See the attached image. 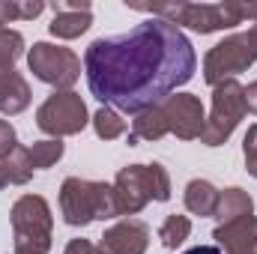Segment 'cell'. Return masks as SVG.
<instances>
[{
  "mask_svg": "<svg viewBox=\"0 0 257 254\" xmlns=\"http://www.w3.org/2000/svg\"><path fill=\"white\" fill-rule=\"evenodd\" d=\"M24 54V36L6 24H0V69H15Z\"/></svg>",
  "mask_w": 257,
  "mask_h": 254,
  "instance_id": "7402d4cb",
  "label": "cell"
},
{
  "mask_svg": "<svg viewBox=\"0 0 257 254\" xmlns=\"http://www.w3.org/2000/svg\"><path fill=\"white\" fill-rule=\"evenodd\" d=\"M9 186V180H6V171H3V165H0V191Z\"/></svg>",
  "mask_w": 257,
  "mask_h": 254,
  "instance_id": "83f0119b",
  "label": "cell"
},
{
  "mask_svg": "<svg viewBox=\"0 0 257 254\" xmlns=\"http://www.w3.org/2000/svg\"><path fill=\"white\" fill-rule=\"evenodd\" d=\"M189 233H192V218L189 215H177V212L168 215L162 221V227H159V239H162V245L168 251H177L189 239Z\"/></svg>",
  "mask_w": 257,
  "mask_h": 254,
  "instance_id": "e0dca14e",
  "label": "cell"
},
{
  "mask_svg": "<svg viewBox=\"0 0 257 254\" xmlns=\"http://www.w3.org/2000/svg\"><path fill=\"white\" fill-rule=\"evenodd\" d=\"M90 24H93L90 12H69V9H57L54 6V18H51L48 30L57 39H78L81 33L90 30Z\"/></svg>",
  "mask_w": 257,
  "mask_h": 254,
  "instance_id": "2e32d148",
  "label": "cell"
},
{
  "mask_svg": "<svg viewBox=\"0 0 257 254\" xmlns=\"http://www.w3.org/2000/svg\"><path fill=\"white\" fill-rule=\"evenodd\" d=\"M206 126V114L203 105L194 93H171L165 102L141 111L132 120V135H128V147H135L138 141H159L165 135H177L180 141H197Z\"/></svg>",
  "mask_w": 257,
  "mask_h": 254,
  "instance_id": "7a4b0ae2",
  "label": "cell"
},
{
  "mask_svg": "<svg viewBox=\"0 0 257 254\" xmlns=\"http://www.w3.org/2000/svg\"><path fill=\"white\" fill-rule=\"evenodd\" d=\"M30 99H33V93H30V84L24 81V75L15 69H0V114L15 117V114L27 111Z\"/></svg>",
  "mask_w": 257,
  "mask_h": 254,
  "instance_id": "4fadbf2b",
  "label": "cell"
},
{
  "mask_svg": "<svg viewBox=\"0 0 257 254\" xmlns=\"http://www.w3.org/2000/svg\"><path fill=\"white\" fill-rule=\"evenodd\" d=\"M251 177H257V168H254V171H251Z\"/></svg>",
  "mask_w": 257,
  "mask_h": 254,
  "instance_id": "f1b7e54d",
  "label": "cell"
},
{
  "mask_svg": "<svg viewBox=\"0 0 257 254\" xmlns=\"http://www.w3.org/2000/svg\"><path fill=\"white\" fill-rule=\"evenodd\" d=\"M183 200H186V209H189L192 215L206 218V215H215V206H218V189H215L209 180H192V183L186 186Z\"/></svg>",
  "mask_w": 257,
  "mask_h": 254,
  "instance_id": "9a60e30c",
  "label": "cell"
},
{
  "mask_svg": "<svg viewBox=\"0 0 257 254\" xmlns=\"http://www.w3.org/2000/svg\"><path fill=\"white\" fill-rule=\"evenodd\" d=\"M194 69L197 54L189 36L162 18H147L120 36H102L84 51L90 93L117 114L135 117L189 84Z\"/></svg>",
  "mask_w": 257,
  "mask_h": 254,
  "instance_id": "6da1fadb",
  "label": "cell"
},
{
  "mask_svg": "<svg viewBox=\"0 0 257 254\" xmlns=\"http://www.w3.org/2000/svg\"><path fill=\"white\" fill-rule=\"evenodd\" d=\"M0 165H3V171H6L9 186H24V183H30V177H33L30 153H27V147H21V144L12 150V156H9V159H3Z\"/></svg>",
  "mask_w": 257,
  "mask_h": 254,
  "instance_id": "ac0fdd59",
  "label": "cell"
},
{
  "mask_svg": "<svg viewBox=\"0 0 257 254\" xmlns=\"http://www.w3.org/2000/svg\"><path fill=\"white\" fill-rule=\"evenodd\" d=\"M242 153H245V171L251 174L257 168V123L245 132V141H242Z\"/></svg>",
  "mask_w": 257,
  "mask_h": 254,
  "instance_id": "cb8c5ba5",
  "label": "cell"
},
{
  "mask_svg": "<svg viewBox=\"0 0 257 254\" xmlns=\"http://www.w3.org/2000/svg\"><path fill=\"white\" fill-rule=\"evenodd\" d=\"M27 66L42 84L54 90H72L81 78V57L66 45L36 42L27 54Z\"/></svg>",
  "mask_w": 257,
  "mask_h": 254,
  "instance_id": "30bf717a",
  "label": "cell"
},
{
  "mask_svg": "<svg viewBox=\"0 0 257 254\" xmlns=\"http://www.w3.org/2000/svg\"><path fill=\"white\" fill-rule=\"evenodd\" d=\"M12 233H15V251L12 254H48L51 251V233H54V215L42 194H21L12 203L9 212Z\"/></svg>",
  "mask_w": 257,
  "mask_h": 254,
  "instance_id": "8992f818",
  "label": "cell"
},
{
  "mask_svg": "<svg viewBox=\"0 0 257 254\" xmlns=\"http://www.w3.org/2000/svg\"><path fill=\"white\" fill-rule=\"evenodd\" d=\"M212 239L224 254H257V215H242L236 221L218 224Z\"/></svg>",
  "mask_w": 257,
  "mask_h": 254,
  "instance_id": "7c38bea8",
  "label": "cell"
},
{
  "mask_svg": "<svg viewBox=\"0 0 257 254\" xmlns=\"http://www.w3.org/2000/svg\"><path fill=\"white\" fill-rule=\"evenodd\" d=\"M90 123L87 105L75 90H54L36 111V126L51 138H69L84 132Z\"/></svg>",
  "mask_w": 257,
  "mask_h": 254,
  "instance_id": "9c48e42d",
  "label": "cell"
},
{
  "mask_svg": "<svg viewBox=\"0 0 257 254\" xmlns=\"http://www.w3.org/2000/svg\"><path fill=\"white\" fill-rule=\"evenodd\" d=\"M242 215H254V200L251 194L239 186H230V189L218 191V206H215V218L218 224H227V221H236Z\"/></svg>",
  "mask_w": 257,
  "mask_h": 254,
  "instance_id": "5bb4252c",
  "label": "cell"
},
{
  "mask_svg": "<svg viewBox=\"0 0 257 254\" xmlns=\"http://www.w3.org/2000/svg\"><path fill=\"white\" fill-rule=\"evenodd\" d=\"M60 215L69 227H87L93 221L117 218L114 206V186L111 183H96V180H81L69 177L60 186Z\"/></svg>",
  "mask_w": 257,
  "mask_h": 254,
  "instance_id": "5b68a950",
  "label": "cell"
},
{
  "mask_svg": "<svg viewBox=\"0 0 257 254\" xmlns=\"http://www.w3.org/2000/svg\"><path fill=\"white\" fill-rule=\"evenodd\" d=\"M141 12H150L153 18H162L174 27H189L194 33L206 36L215 30L236 27L242 21H257V3L245 0H221V3H153V6H132Z\"/></svg>",
  "mask_w": 257,
  "mask_h": 254,
  "instance_id": "3957f363",
  "label": "cell"
},
{
  "mask_svg": "<svg viewBox=\"0 0 257 254\" xmlns=\"http://www.w3.org/2000/svg\"><path fill=\"white\" fill-rule=\"evenodd\" d=\"M93 129H96V138H102V141H117L120 135H126V120L114 111V108H108V105H102L96 114H93Z\"/></svg>",
  "mask_w": 257,
  "mask_h": 254,
  "instance_id": "d6986e66",
  "label": "cell"
},
{
  "mask_svg": "<svg viewBox=\"0 0 257 254\" xmlns=\"http://www.w3.org/2000/svg\"><path fill=\"white\" fill-rule=\"evenodd\" d=\"M45 12L42 0H0V24L9 21H27Z\"/></svg>",
  "mask_w": 257,
  "mask_h": 254,
  "instance_id": "44dd1931",
  "label": "cell"
},
{
  "mask_svg": "<svg viewBox=\"0 0 257 254\" xmlns=\"http://www.w3.org/2000/svg\"><path fill=\"white\" fill-rule=\"evenodd\" d=\"M251 63H257V21L245 33H233L206 51L203 81L209 87H218L221 81H230L233 75L245 72Z\"/></svg>",
  "mask_w": 257,
  "mask_h": 254,
  "instance_id": "52a82bcc",
  "label": "cell"
},
{
  "mask_svg": "<svg viewBox=\"0 0 257 254\" xmlns=\"http://www.w3.org/2000/svg\"><path fill=\"white\" fill-rule=\"evenodd\" d=\"M245 87L230 78V81H221L218 87H212V111L206 117V126L200 135V144L206 147H221L233 129L239 126V120L245 117Z\"/></svg>",
  "mask_w": 257,
  "mask_h": 254,
  "instance_id": "ba28073f",
  "label": "cell"
},
{
  "mask_svg": "<svg viewBox=\"0 0 257 254\" xmlns=\"http://www.w3.org/2000/svg\"><path fill=\"white\" fill-rule=\"evenodd\" d=\"M147 245H150V227L138 218H123L105 230L96 248L99 254H147Z\"/></svg>",
  "mask_w": 257,
  "mask_h": 254,
  "instance_id": "8fae6325",
  "label": "cell"
},
{
  "mask_svg": "<svg viewBox=\"0 0 257 254\" xmlns=\"http://www.w3.org/2000/svg\"><path fill=\"white\" fill-rule=\"evenodd\" d=\"M183 254H221V248L218 245H194V248H189Z\"/></svg>",
  "mask_w": 257,
  "mask_h": 254,
  "instance_id": "4316f807",
  "label": "cell"
},
{
  "mask_svg": "<svg viewBox=\"0 0 257 254\" xmlns=\"http://www.w3.org/2000/svg\"><path fill=\"white\" fill-rule=\"evenodd\" d=\"M63 254H99V248L90 242V239H69Z\"/></svg>",
  "mask_w": 257,
  "mask_h": 254,
  "instance_id": "d4e9b609",
  "label": "cell"
},
{
  "mask_svg": "<svg viewBox=\"0 0 257 254\" xmlns=\"http://www.w3.org/2000/svg\"><path fill=\"white\" fill-rule=\"evenodd\" d=\"M245 111L257 114V81H251V84L245 87Z\"/></svg>",
  "mask_w": 257,
  "mask_h": 254,
  "instance_id": "484cf974",
  "label": "cell"
},
{
  "mask_svg": "<svg viewBox=\"0 0 257 254\" xmlns=\"http://www.w3.org/2000/svg\"><path fill=\"white\" fill-rule=\"evenodd\" d=\"M15 147H18V135H15L12 123L9 120H0V162L9 159Z\"/></svg>",
  "mask_w": 257,
  "mask_h": 254,
  "instance_id": "603a6c76",
  "label": "cell"
},
{
  "mask_svg": "<svg viewBox=\"0 0 257 254\" xmlns=\"http://www.w3.org/2000/svg\"><path fill=\"white\" fill-rule=\"evenodd\" d=\"M114 206L120 215H138L147 203H165L171 200V174L165 165H126L114 177Z\"/></svg>",
  "mask_w": 257,
  "mask_h": 254,
  "instance_id": "277c9868",
  "label": "cell"
},
{
  "mask_svg": "<svg viewBox=\"0 0 257 254\" xmlns=\"http://www.w3.org/2000/svg\"><path fill=\"white\" fill-rule=\"evenodd\" d=\"M63 150H66V147H63V141H60V138L36 141L33 147H27L33 171H42V168H51V165H57V162L63 159Z\"/></svg>",
  "mask_w": 257,
  "mask_h": 254,
  "instance_id": "ffe728a7",
  "label": "cell"
}]
</instances>
